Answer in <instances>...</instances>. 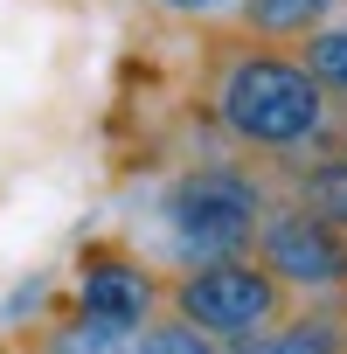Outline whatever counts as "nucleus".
Masks as SVG:
<instances>
[{"mask_svg":"<svg viewBox=\"0 0 347 354\" xmlns=\"http://www.w3.org/2000/svg\"><path fill=\"white\" fill-rule=\"evenodd\" d=\"M202 104H209V118H216V132L229 146L264 153V160L319 153L326 132H333V97L299 63V49L292 42L243 35V28H229V35L209 42Z\"/></svg>","mask_w":347,"mask_h":354,"instance_id":"1","label":"nucleus"},{"mask_svg":"<svg viewBox=\"0 0 347 354\" xmlns=\"http://www.w3.org/2000/svg\"><path fill=\"white\" fill-rule=\"evenodd\" d=\"M167 306L209 347H257L271 326L292 319V285L264 271L250 250H229V257H195L181 278H167Z\"/></svg>","mask_w":347,"mask_h":354,"instance_id":"2","label":"nucleus"},{"mask_svg":"<svg viewBox=\"0 0 347 354\" xmlns=\"http://www.w3.org/2000/svg\"><path fill=\"white\" fill-rule=\"evenodd\" d=\"M271 195L250 167L236 160H209V167H188L181 181H174L160 195V216L174 230V243H181V257H229V250H250L257 223H264Z\"/></svg>","mask_w":347,"mask_h":354,"instance_id":"3","label":"nucleus"},{"mask_svg":"<svg viewBox=\"0 0 347 354\" xmlns=\"http://www.w3.org/2000/svg\"><path fill=\"white\" fill-rule=\"evenodd\" d=\"M250 257L264 271H278L292 292H333L347 278V230L312 216L306 202H271L250 236Z\"/></svg>","mask_w":347,"mask_h":354,"instance_id":"4","label":"nucleus"},{"mask_svg":"<svg viewBox=\"0 0 347 354\" xmlns=\"http://www.w3.org/2000/svg\"><path fill=\"white\" fill-rule=\"evenodd\" d=\"M167 306V285L118 250H91L77 278V333L70 340H139V326Z\"/></svg>","mask_w":347,"mask_h":354,"instance_id":"5","label":"nucleus"},{"mask_svg":"<svg viewBox=\"0 0 347 354\" xmlns=\"http://www.w3.org/2000/svg\"><path fill=\"white\" fill-rule=\"evenodd\" d=\"M229 8H236V28H243V35L299 42V35H312L319 21H333L347 0H229Z\"/></svg>","mask_w":347,"mask_h":354,"instance_id":"6","label":"nucleus"},{"mask_svg":"<svg viewBox=\"0 0 347 354\" xmlns=\"http://www.w3.org/2000/svg\"><path fill=\"white\" fill-rule=\"evenodd\" d=\"M292 202H306L312 216H326V223L347 230V153L319 146L306 167H292Z\"/></svg>","mask_w":347,"mask_h":354,"instance_id":"7","label":"nucleus"},{"mask_svg":"<svg viewBox=\"0 0 347 354\" xmlns=\"http://www.w3.org/2000/svg\"><path fill=\"white\" fill-rule=\"evenodd\" d=\"M292 49H299V63L319 77V91H326L333 104H347V21H319V28L299 35Z\"/></svg>","mask_w":347,"mask_h":354,"instance_id":"8","label":"nucleus"},{"mask_svg":"<svg viewBox=\"0 0 347 354\" xmlns=\"http://www.w3.org/2000/svg\"><path fill=\"white\" fill-rule=\"evenodd\" d=\"M167 15H216V8H229V0H160Z\"/></svg>","mask_w":347,"mask_h":354,"instance_id":"9","label":"nucleus"},{"mask_svg":"<svg viewBox=\"0 0 347 354\" xmlns=\"http://www.w3.org/2000/svg\"><path fill=\"white\" fill-rule=\"evenodd\" d=\"M326 146H333V153H347V118H340V125L326 132Z\"/></svg>","mask_w":347,"mask_h":354,"instance_id":"10","label":"nucleus"},{"mask_svg":"<svg viewBox=\"0 0 347 354\" xmlns=\"http://www.w3.org/2000/svg\"><path fill=\"white\" fill-rule=\"evenodd\" d=\"M333 299H340V319H347V278H340V285H333Z\"/></svg>","mask_w":347,"mask_h":354,"instance_id":"11","label":"nucleus"}]
</instances>
